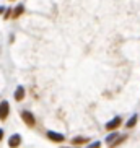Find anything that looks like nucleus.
Returning a JSON list of instances; mask_svg holds the SVG:
<instances>
[{"label": "nucleus", "instance_id": "obj_12", "mask_svg": "<svg viewBox=\"0 0 140 148\" xmlns=\"http://www.w3.org/2000/svg\"><path fill=\"white\" fill-rule=\"evenodd\" d=\"M100 142H95V143H91V145H90V147H88V148H100Z\"/></svg>", "mask_w": 140, "mask_h": 148}, {"label": "nucleus", "instance_id": "obj_1", "mask_svg": "<svg viewBox=\"0 0 140 148\" xmlns=\"http://www.w3.org/2000/svg\"><path fill=\"white\" fill-rule=\"evenodd\" d=\"M21 119H23V122H25L26 125H30V127H33V125L36 124L34 116H33L30 111H21Z\"/></svg>", "mask_w": 140, "mask_h": 148}, {"label": "nucleus", "instance_id": "obj_2", "mask_svg": "<svg viewBox=\"0 0 140 148\" xmlns=\"http://www.w3.org/2000/svg\"><path fill=\"white\" fill-rule=\"evenodd\" d=\"M8 112H10V104L7 101H2L0 103V119L5 121V119L8 117Z\"/></svg>", "mask_w": 140, "mask_h": 148}, {"label": "nucleus", "instance_id": "obj_6", "mask_svg": "<svg viewBox=\"0 0 140 148\" xmlns=\"http://www.w3.org/2000/svg\"><path fill=\"white\" fill-rule=\"evenodd\" d=\"M15 99H16V101H23V99H25V88H23V86H18L16 90H15Z\"/></svg>", "mask_w": 140, "mask_h": 148}, {"label": "nucleus", "instance_id": "obj_11", "mask_svg": "<svg viewBox=\"0 0 140 148\" xmlns=\"http://www.w3.org/2000/svg\"><path fill=\"white\" fill-rule=\"evenodd\" d=\"M126 138H127L126 135H122V137H121V135H119V138L116 140V142H114L113 145H109V147H111V148H114V147H117V145H119V143H122V142H124V140H126Z\"/></svg>", "mask_w": 140, "mask_h": 148}, {"label": "nucleus", "instance_id": "obj_9", "mask_svg": "<svg viewBox=\"0 0 140 148\" xmlns=\"http://www.w3.org/2000/svg\"><path fill=\"white\" fill-rule=\"evenodd\" d=\"M23 12H25V7H23V5H18V7H15V10H13V16L18 18Z\"/></svg>", "mask_w": 140, "mask_h": 148}, {"label": "nucleus", "instance_id": "obj_4", "mask_svg": "<svg viewBox=\"0 0 140 148\" xmlns=\"http://www.w3.org/2000/svg\"><path fill=\"white\" fill-rule=\"evenodd\" d=\"M47 138L52 140V142L60 143V142H64V140H65V137H64L62 134H57V132H47Z\"/></svg>", "mask_w": 140, "mask_h": 148}, {"label": "nucleus", "instance_id": "obj_8", "mask_svg": "<svg viewBox=\"0 0 140 148\" xmlns=\"http://www.w3.org/2000/svg\"><path fill=\"white\" fill-rule=\"evenodd\" d=\"M88 138H85V137H75V138H72V143L73 145H82V143H86Z\"/></svg>", "mask_w": 140, "mask_h": 148}, {"label": "nucleus", "instance_id": "obj_3", "mask_svg": "<svg viewBox=\"0 0 140 148\" xmlns=\"http://www.w3.org/2000/svg\"><path fill=\"white\" fill-rule=\"evenodd\" d=\"M121 124H122V119L119 117V116H116L114 119H111V121L106 124V129H108V130H116Z\"/></svg>", "mask_w": 140, "mask_h": 148}, {"label": "nucleus", "instance_id": "obj_14", "mask_svg": "<svg viewBox=\"0 0 140 148\" xmlns=\"http://www.w3.org/2000/svg\"><path fill=\"white\" fill-rule=\"evenodd\" d=\"M0 13H5V8H3V7H0Z\"/></svg>", "mask_w": 140, "mask_h": 148}, {"label": "nucleus", "instance_id": "obj_13", "mask_svg": "<svg viewBox=\"0 0 140 148\" xmlns=\"http://www.w3.org/2000/svg\"><path fill=\"white\" fill-rule=\"evenodd\" d=\"M2 137H3V130L0 129V140H2Z\"/></svg>", "mask_w": 140, "mask_h": 148}, {"label": "nucleus", "instance_id": "obj_10", "mask_svg": "<svg viewBox=\"0 0 140 148\" xmlns=\"http://www.w3.org/2000/svg\"><path fill=\"white\" fill-rule=\"evenodd\" d=\"M117 138H119V135H117V134H111L109 137L106 138V143H108V145H113V143H114V142H116Z\"/></svg>", "mask_w": 140, "mask_h": 148}, {"label": "nucleus", "instance_id": "obj_5", "mask_svg": "<svg viewBox=\"0 0 140 148\" xmlns=\"http://www.w3.org/2000/svg\"><path fill=\"white\" fill-rule=\"evenodd\" d=\"M20 143H21V137H20L18 134H15V135H12V137H10V140H8V147L10 148L20 147Z\"/></svg>", "mask_w": 140, "mask_h": 148}, {"label": "nucleus", "instance_id": "obj_7", "mask_svg": "<svg viewBox=\"0 0 140 148\" xmlns=\"http://www.w3.org/2000/svg\"><path fill=\"white\" fill-rule=\"evenodd\" d=\"M137 121H139V116H137V114H134V116H132V117L129 119V121H127L126 127H127V129H132V127H134V125L137 124Z\"/></svg>", "mask_w": 140, "mask_h": 148}]
</instances>
